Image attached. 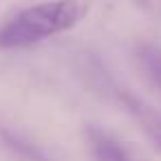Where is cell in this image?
<instances>
[{"label":"cell","mask_w":161,"mask_h":161,"mask_svg":"<svg viewBox=\"0 0 161 161\" xmlns=\"http://www.w3.org/2000/svg\"><path fill=\"white\" fill-rule=\"evenodd\" d=\"M91 11V0H47L18 11L0 27V51L27 49L75 29Z\"/></svg>","instance_id":"obj_1"},{"label":"cell","mask_w":161,"mask_h":161,"mask_svg":"<svg viewBox=\"0 0 161 161\" xmlns=\"http://www.w3.org/2000/svg\"><path fill=\"white\" fill-rule=\"evenodd\" d=\"M84 137H86L88 150L95 161H130V157L119 146V141L115 137H110L106 130H102L97 126H88L84 130Z\"/></svg>","instance_id":"obj_2"},{"label":"cell","mask_w":161,"mask_h":161,"mask_svg":"<svg viewBox=\"0 0 161 161\" xmlns=\"http://www.w3.org/2000/svg\"><path fill=\"white\" fill-rule=\"evenodd\" d=\"M124 102H126V106H128V110L139 119V124H141V128L146 130V135L152 139V143H154V148L161 152V113H157V110H152L150 106H146V104H141L137 97H128V95H124Z\"/></svg>","instance_id":"obj_3"},{"label":"cell","mask_w":161,"mask_h":161,"mask_svg":"<svg viewBox=\"0 0 161 161\" xmlns=\"http://www.w3.org/2000/svg\"><path fill=\"white\" fill-rule=\"evenodd\" d=\"M137 62L150 84L161 93V47L157 44H141L137 49Z\"/></svg>","instance_id":"obj_4"},{"label":"cell","mask_w":161,"mask_h":161,"mask_svg":"<svg viewBox=\"0 0 161 161\" xmlns=\"http://www.w3.org/2000/svg\"><path fill=\"white\" fill-rule=\"evenodd\" d=\"M137 3H139V5H146V3H148V0H137Z\"/></svg>","instance_id":"obj_5"}]
</instances>
